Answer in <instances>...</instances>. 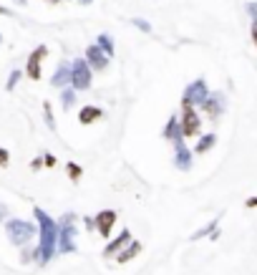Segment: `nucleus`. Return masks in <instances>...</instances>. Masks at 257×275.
<instances>
[{
    "label": "nucleus",
    "instance_id": "20e7f679",
    "mask_svg": "<svg viewBox=\"0 0 257 275\" xmlns=\"http://www.w3.org/2000/svg\"><path fill=\"white\" fill-rule=\"evenodd\" d=\"M209 96V88H207V83L202 81V78H197L194 83L187 86V91H184V96H182V106H194V104H204V99Z\"/></svg>",
    "mask_w": 257,
    "mask_h": 275
},
{
    "label": "nucleus",
    "instance_id": "5701e85b",
    "mask_svg": "<svg viewBox=\"0 0 257 275\" xmlns=\"http://www.w3.org/2000/svg\"><path fill=\"white\" fill-rule=\"evenodd\" d=\"M43 159H46V167H56V157L53 154H46Z\"/></svg>",
    "mask_w": 257,
    "mask_h": 275
},
{
    "label": "nucleus",
    "instance_id": "423d86ee",
    "mask_svg": "<svg viewBox=\"0 0 257 275\" xmlns=\"http://www.w3.org/2000/svg\"><path fill=\"white\" fill-rule=\"evenodd\" d=\"M46 56H48V48H46V46H38V48L30 53L28 66H25L28 78H33V81H38V78H41V64H43V58H46Z\"/></svg>",
    "mask_w": 257,
    "mask_h": 275
},
{
    "label": "nucleus",
    "instance_id": "4468645a",
    "mask_svg": "<svg viewBox=\"0 0 257 275\" xmlns=\"http://www.w3.org/2000/svg\"><path fill=\"white\" fill-rule=\"evenodd\" d=\"M214 144H217V137H214V134H204V137L197 141L194 151H197V154H207V151H209V149H212Z\"/></svg>",
    "mask_w": 257,
    "mask_h": 275
},
{
    "label": "nucleus",
    "instance_id": "412c9836",
    "mask_svg": "<svg viewBox=\"0 0 257 275\" xmlns=\"http://www.w3.org/2000/svg\"><path fill=\"white\" fill-rule=\"evenodd\" d=\"M43 109H46V124L53 129L56 124H53V114H51V106H48V104H43Z\"/></svg>",
    "mask_w": 257,
    "mask_h": 275
},
{
    "label": "nucleus",
    "instance_id": "6e6552de",
    "mask_svg": "<svg viewBox=\"0 0 257 275\" xmlns=\"http://www.w3.org/2000/svg\"><path fill=\"white\" fill-rule=\"evenodd\" d=\"M202 109H204V114H207L209 119H219V114H222V109H224V96H222V94H209V96L204 99Z\"/></svg>",
    "mask_w": 257,
    "mask_h": 275
},
{
    "label": "nucleus",
    "instance_id": "4be33fe9",
    "mask_svg": "<svg viewBox=\"0 0 257 275\" xmlns=\"http://www.w3.org/2000/svg\"><path fill=\"white\" fill-rule=\"evenodd\" d=\"M8 162H10V154H8V149L0 146V167H8Z\"/></svg>",
    "mask_w": 257,
    "mask_h": 275
},
{
    "label": "nucleus",
    "instance_id": "2eb2a0df",
    "mask_svg": "<svg viewBox=\"0 0 257 275\" xmlns=\"http://www.w3.org/2000/svg\"><path fill=\"white\" fill-rule=\"evenodd\" d=\"M128 242H131V232H128V230H124V232H121V235H119V237H116V240H114L109 248H106V255H114L119 248H124V245H128Z\"/></svg>",
    "mask_w": 257,
    "mask_h": 275
},
{
    "label": "nucleus",
    "instance_id": "9d476101",
    "mask_svg": "<svg viewBox=\"0 0 257 275\" xmlns=\"http://www.w3.org/2000/svg\"><path fill=\"white\" fill-rule=\"evenodd\" d=\"M99 119H104V111H101L99 106H83V109L78 111V121H81V124H93V121H99Z\"/></svg>",
    "mask_w": 257,
    "mask_h": 275
},
{
    "label": "nucleus",
    "instance_id": "f03ea898",
    "mask_svg": "<svg viewBox=\"0 0 257 275\" xmlns=\"http://www.w3.org/2000/svg\"><path fill=\"white\" fill-rule=\"evenodd\" d=\"M5 230H8V240L13 245H25L36 235V227L30 222H23V220H8V227Z\"/></svg>",
    "mask_w": 257,
    "mask_h": 275
},
{
    "label": "nucleus",
    "instance_id": "c85d7f7f",
    "mask_svg": "<svg viewBox=\"0 0 257 275\" xmlns=\"http://www.w3.org/2000/svg\"><path fill=\"white\" fill-rule=\"evenodd\" d=\"M48 3H58V0H48Z\"/></svg>",
    "mask_w": 257,
    "mask_h": 275
},
{
    "label": "nucleus",
    "instance_id": "aec40b11",
    "mask_svg": "<svg viewBox=\"0 0 257 275\" xmlns=\"http://www.w3.org/2000/svg\"><path fill=\"white\" fill-rule=\"evenodd\" d=\"M18 78H20V71H13V73H10V81H8V91H13V88H15Z\"/></svg>",
    "mask_w": 257,
    "mask_h": 275
},
{
    "label": "nucleus",
    "instance_id": "cd10ccee",
    "mask_svg": "<svg viewBox=\"0 0 257 275\" xmlns=\"http://www.w3.org/2000/svg\"><path fill=\"white\" fill-rule=\"evenodd\" d=\"M5 215H8V209H5V205H0V220H3Z\"/></svg>",
    "mask_w": 257,
    "mask_h": 275
},
{
    "label": "nucleus",
    "instance_id": "a211bd4d",
    "mask_svg": "<svg viewBox=\"0 0 257 275\" xmlns=\"http://www.w3.org/2000/svg\"><path fill=\"white\" fill-rule=\"evenodd\" d=\"M66 169H68V177H71L73 182H78V179H81V174H83V172H81V167H78V164H73V162H68V167H66Z\"/></svg>",
    "mask_w": 257,
    "mask_h": 275
},
{
    "label": "nucleus",
    "instance_id": "0eeeda50",
    "mask_svg": "<svg viewBox=\"0 0 257 275\" xmlns=\"http://www.w3.org/2000/svg\"><path fill=\"white\" fill-rule=\"evenodd\" d=\"M86 64H88L93 71H106V66H109V56H106L99 46H88V48H86Z\"/></svg>",
    "mask_w": 257,
    "mask_h": 275
},
{
    "label": "nucleus",
    "instance_id": "f3484780",
    "mask_svg": "<svg viewBox=\"0 0 257 275\" xmlns=\"http://www.w3.org/2000/svg\"><path fill=\"white\" fill-rule=\"evenodd\" d=\"M99 48H101L106 56H114V43H111L109 36H101V38H99Z\"/></svg>",
    "mask_w": 257,
    "mask_h": 275
},
{
    "label": "nucleus",
    "instance_id": "f8f14e48",
    "mask_svg": "<svg viewBox=\"0 0 257 275\" xmlns=\"http://www.w3.org/2000/svg\"><path fill=\"white\" fill-rule=\"evenodd\" d=\"M182 137H184V134H182L179 119H177V116H172V119H169V124H167V129H164V139H169V141H174V144H177V141H182Z\"/></svg>",
    "mask_w": 257,
    "mask_h": 275
},
{
    "label": "nucleus",
    "instance_id": "9b49d317",
    "mask_svg": "<svg viewBox=\"0 0 257 275\" xmlns=\"http://www.w3.org/2000/svg\"><path fill=\"white\" fill-rule=\"evenodd\" d=\"M174 164H177L179 169H184V172L192 167V154H189V149L184 146V139L177 141V162H174Z\"/></svg>",
    "mask_w": 257,
    "mask_h": 275
},
{
    "label": "nucleus",
    "instance_id": "f257e3e1",
    "mask_svg": "<svg viewBox=\"0 0 257 275\" xmlns=\"http://www.w3.org/2000/svg\"><path fill=\"white\" fill-rule=\"evenodd\" d=\"M33 212H36V220L41 222V248H38V260L46 263V260L53 255V248H56V240H58V227H56V222H53L41 207H36Z\"/></svg>",
    "mask_w": 257,
    "mask_h": 275
},
{
    "label": "nucleus",
    "instance_id": "a878e982",
    "mask_svg": "<svg viewBox=\"0 0 257 275\" xmlns=\"http://www.w3.org/2000/svg\"><path fill=\"white\" fill-rule=\"evenodd\" d=\"M245 205L250 207V209H252V207H257V197H250V200H247V202H245Z\"/></svg>",
    "mask_w": 257,
    "mask_h": 275
},
{
    "label": "nucleus",
    "instance_id": "dca6fc26",
    "mask_svg": "<svg viewBox=\"0 0 257 275\" xmlns=\"http://www.w3.org/2000/svg\"><path fill=\"white\" fill-rule=\"evenodd\" d=\"M139 253H141V245H139V242H131L124 253H119V255H116V260H119V263H126V260H131V258H134V255H139Z\"/></svg>",
    "mask_w": 257,
    "mask_h": 275
},
{
    "label": "nucleus",
    "instance_id": "7ed1b4c3",
    "mask_svg": "<svg viewBox=\"0 0 257 275\" xmlns=\"http://www.w3.org/2000/svg\"><path fill=\"white\" fill-rule=\"evenodd\" d=\"M71 83L76 91H86L91 86V66L86 64V58H76L71 64Z\"/></svg>",
    "mask_w": 257,
    "mask_h": 275
},
{
    "label": "nucleus",
    "instance_id": "6ab92c4d",
    "mask_svg": "<svg viewBox=\"0 0 257 275\" xmlns=\"http://www.w3.org/2000/svg\"><path fill=\"white\" fill-rule=\"evenodd\" d=\"M73 101H76V94L73 91H63V109H71Z\"/></svg>",
    "mask_w": 257,
    "mask_h": 275
},
{
    "label": "nucleus",
    "instance_id": "393cba45",
    "mask_svg": "<svg viewBox=\"0 0 257 275\" xmlns=\"http://www.w3.org/2000/svg\"><path fill=\"white\" fill-rule=\"evenodd\" d=\"M247 10H250V15H252V18H257V5H255V3H250V5H247Z\"/></svg>",
    "mask_w": 257,
    "mask_h": 275
},
{
    "label": "nucleus",
    "instance_id": "39448f33",
    "mask_svg": "<svg viewBox=\"0 0 257 275\" xmlns=\"http://www.w3.org/2000/svg\"><path fill=\"white\" fill-rule=\"evenodd\" d=\"M199 124H202V119L194 111V106H182V121H179L182 134L184 137H197L199 134Z\"/></svg>",
    "mask_w": 257,
    "mask_h": 275
},
{
    "label": "nucleus",
    "instance_id": "ddd939ff",
    "mask_svg": "<svg viewBox=\"0 0 257 275\" xmlns=\"http://www.w3.org/2000/svg\"><path fill=\"white\" fill-rule=\"evenodd\" d=\"M71 83V64H61L53 73V86H66Z\"/></svg>",
    "mask_w": 257,
    "mask_h": 275
},
{
    "label": "nucleus",
    "instance_id": "b1692460",
    "mask_svg": "<svg viewBox=\"0 0 257 275\" xmlns=\"http://www.w3.org/2000/svg\"><path fill=\"white\" fill-rule=\"evenodd\" d=\"M134 25H139L141 30H149V23H144V20H134Z\"/></svg>",
    "mask_w": 257,
    "mask_h": 275
},
{
    "label": "nucleus",
    "instance_id": "1a4fd4ad",
    "mask_svg": "<svg viewBox=\"0 0 257 275\" xmlns=\"http://www.w3.org/2000/svg\"><path fill=\"white\" fill-rule=\"evenodd\" d=\"M93 220H96V230L101 232V237H109V235H111V227L116 225V212H114V209H104V212H99Z\"/></svg>",
    "mask_w": 257,
    "mask_h": 275
},
{
    "label": "nucleus",
    "instance_id": "bb28decb",
    "mask_svg": "<svg viewBox=\"0 0 257 275\" xmlns=\"http://www.w3.org/2000/svg\"><path fill=\"white\" fill-rule=\"evenodd\" d=\"M252 41H255V46H257V23L252 25Z\"/></svg>",
    "mask_w": 257,
    "mask_h": 275
}]
</instances>
